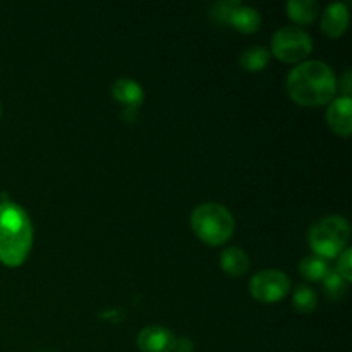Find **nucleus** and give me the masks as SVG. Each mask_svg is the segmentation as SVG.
Masks as SVG:
<instances>
[{
    "label": "nucleus",
    "instance_id": "f257e3e1",
    "mask_svg": "<svg viewBox=\"0 0 352 352\" xmlns=\"http://www.w3.org/2000/svg\"><path fill=\"white\" fill-rule=\"evenodd\" d=\"M289 96L299 105L320 107L332 102L337 91V78L325 62L308 60L292 69L285 81Z\"/></svg>",
    "mask_w": 352,
    "mask_h": 352
},
{
    "label": "nucleus",
    "instance_id": "f03ea898",
    "mask_svg": "<svg viewBox=\"0 0 352 352\" xmlns=\"http://www.w3.org/2000/svg\"><path fill=\"white\" fill-rule=\"evenodd\" d=\"M33 244V226L28 213L12 201L0 203V261L16 268L26 261Z\"/></svg>",
    "mask_w": 352,
    "mask_h": 352
},
{
    "label": "nucleus",
    "instance_id": "7ed1b4c3",
    "mask_svg": "<svg viewBox=\"0 0 352 352\" xmlns=\"http://www.w3.org/2000/svg\"><path fill=\"white\" fill-rule=\"evenodd\" d=\"M191 226L199 239L212 246H220L232 236L234 217L223 205L203 203L192 210Z\"/></svg>",
    "mask_w": 352,
    "mask_h": 352
},
{
    "label": "nucleus",
    "instance_id": "20e7f679",
    "mask_svg": "<svg viewBox=\"0 0 352 352\" xmlns=\"http://www.w3.org/2000/svg\"><path fill=\"white\" fill-rule=\"evenodd\" d=\"M351 229L344 217L329 215L315 223L309 230V246L316 256L336 258L346 250L349 243Z\"/></svg>",
    "mask_w": 352,
    "mask_h": 352
},
{
    "label": "nucleus",
    "instance_id": "39448f33",
    "mask_svg": "<svg viewBox=\"0 0 352 352\" xmlns=\"http://www.w3.org/2000/svg\"><path fill=\"white\" fill-rule=\"evenodd\" d=\"M313 50V40L305 30L294 26L280 28L272 38V54L284 62H298Z\"/></svg>",
    "mask_w": 352,
    "mask_h": 352
},
{
    "label": "nucleus",
    "instance_id": "423d86ee",
    "mask_svg": "<svg viewBox=\"0 0 352 352\" xmlns=\"http://www.w3.org/2000/svg\"><path fill=\"white\" fill-rule=\"evenodd\" d=\"M251 294L261 302H277L285 298L291 289V280L284 272L261 270L251 278Z\"/></svg>",
    "mask_w": 352,
    "mask_h": 352
},
{
    "label": "nucleus",
    "instance_id": "0eeeda50",
    "mask_svg": "<svg viewBox=\"0 0 352 352\" xmlns=\"http://www.w3.org/2000/svg\"><path fill=\"white\" fill-rule=\"evenodd\" d=\"M174 346V333L165 327H146L138 336V347L143 352H172Z\"/></svg>",
    "mask_w": 352,
    "mask_h": 352
},
{
    "label": "nucleus",
    "instance_id": "6e6552de",
    "mask_svg": "<svg viewBox=\"0 0 352 352\" xmlns=\"http://www.w3.org/2000/svg\"><path fill=\"white\" fill-rule=\"evenodd\" d=\"M329 126L340 136H349L352 131V102L351 96H339L333 98L327 110Z\"/></svg>",
    "mask_w": 352,
    "mask_h": 352
},
{
    "label": "nucleus",
    "instance_id": "1a4fd4ad",
    "mask_svg": "<svg viewBox=\"0 0 352 352\" xmlns=\"http://www.w3.org/2000/svg\"><path fill=\"white\" fill-rule=\"evenodd\" d=\"M349 24V9L344 2H333L325 9L322 17L323 33L330 38H337L347 30Z\"/></svg>",
    "mask_w": 352,
    "mask_h": 352
},
{
    "label": "nucleus",
    "instance_id": "9d476101",
    "mask_svg": "<svg viewBox=\"0 0 352 352\" xmlns=\"http://www.w3.org/2000/svg\"><path fill=\"white\" fill-rule=\"evenodd\" d=\"M112 95L127 110H136L144 100L143 88L133 79H117L112 86Z\"/></svg>",
    "mask_w": 352,
    "mask_h": 352
},
{
    "label": "nucleus",
    "instance_id": "9b49d317",
    "mask_svg": "<svg viewBox=\"0 0 352 352\" xmlns=\"http://www.w3.org/2000/svg\"><path fill=\"white\" fill-rule=\"evenodd\" d=\"M227 24L236 28V30L241 31V33H254V31L260 28L261 17L256 9L248 6H241L239 3V6L232 10Z\"/></svg>",
    "mask_w": 352,
    "mask_h": 352
},
{
    "label": "nucleus",
    "instance_id": "f8f14e48",
    "mask_svg": "<svg viewBox=\"0 0 352 352\" xmlns=\"http://www.w3.org/2000/svg\"><path fill=\"white\" fill-rule=\"evenodd\" d=\"M220 265H222L223 272L232 277H241L250 270V256L244 253L239 248H227L220 256Z\"/></svg>",
    "mask_w": 352,
    "mask_h": 352
},
{
    "label": "nucleus",
    "instance_id": "ddd939ff",
    "mask_svg": "<svg viewBox=\"0 0 352 352\" xmlns=\"http://www.w3.org/2000/svg\"><path fill=\"white\" fill-rule=\"evenodd\" d=\"M287 14L299 24H309L318 16V3L315 0H291L287 2Z\"/></svg>",
    "mask_w": 352,
    "mask_h": 352
},
{
    "label": "nucleus",
    "instance_id": "4468645a",
    "mask_svg": "<svg viewBox=\"0 0 352 352\" xmlns=\"http://www.w3.org/2000/svg\"><path fill=\"white\" fill-rule=\"evenodd\" d=\"M299 272L308 280H323L330 272V267L322 256H306L299 263Z\"/></svg>",
    "mask_w": 352,
    "mask_h": 352
},
{
    "label": "nucleus",
    "instance_id": "2eb2a0df",
    "mask_svg": "<svg viewBox=\"0 0 352 352\" xmlns=\"http://www.w3.org/2000/svg\"><path fill=\"white\" fill-rule=\"evenodd\" d=\"M268 60H270V52H268L267 48L251 47L241 55L239 64L241 67L246 69V71L256 72V71H261V69L268 64Z\"/></svg>",
    "mask_w": 352,
    "mask_h": 352
},
{
    "label": "nucleus",
    "instance_id": "dca6fc26",
    "mask_svg": "<svg viewBox=\"0 0 352 352\" xmlns=\"http://www.w3.org/2000/svg\"><path fill=\"white\" fill-rule=\"evenodd\" d=\"M292 302H294V308L301 313H309L316 308L318 305V296L308 285H298V289L294 291V298H292Z\"/></svg>",
    "mask_w": 352,
    "mask_h": 352
},
{
    "label": "nucleus",
    "instance_id": "f3484780",
    "mask_svg": "<svg viewBox=\"0 0 352 352\" xmlns=\"http://www.w3.org/2000/svg\"><path fill=\"white\" fill-rule=\"evenodd\" d=\"M323 289H325V292L332 299H340L346 294L347 282L344 280L337 272L330 270L329 274H327V277L323 278Z\"/></svg>",
    "mask_w": 352,
    "mask_h": 352
},
{
    "label": "nucleus",
    "instance_id": "a211bd4d",
    "mask_svg": "<svg viewBox=\"0 0 352 352\" xmlns=\"http://www.w3.org/2000/svg\"><path fill=\"white\" fill-rule=\"evenodd\" d=\"M239 6L237 0H222V2H217L212 9V16L215 17V21H219L220 24H227L230 14L236 7Z\"/></svg>",
    "mask_w": 352,
    "mask_h": 352
},
{
    "label": "nucleus",
    "instance_id": "6ab92c4d",
    "mask_svg": "<svg viewBox=\"0 0 352 352\" xmlns=\"http://www.w3.org/2000/svg\"><path fill=\"white\" fill-rule=\"evenodd\" d=\"M351 258H352V253L349 248H346V250L342 251V253L339 254V261H337V274L340 275V277L344 278L346 282H351L352 280V268H351Z\"/></svg>",
    "mask_w": 352,
    "mask_h": 352
},
{
    "label": "nucleus",
    "instance_id": "aec40b11",
    "mask_svg": "<svg viewBox=\"0 0 352 352\" xmlns=\"http://www.w3.org/2000/svg\"><path fill=\"white\" fill-rule=\"evenodd\" d=\"M174 351L175 352H191L192 351L191 340H188V339H175Z\"/></svg>",
    "mask_w": 352,
    "mask_h": 352
},
{
    "label": "nucleus",
    "instance_id": "412c9836",
    "mask_svg": "<svg viewBox=\"0 0 352 352\" xmlns=\"http://www.w3.org/2000/svg\"><path fill=\"white\" fill-rule=\"evenodd\" d=\"M0 113H2V107H0Z\"/></svg>",
    "mask_w": 352,
    "mask_h": 352
}]
</instances>
